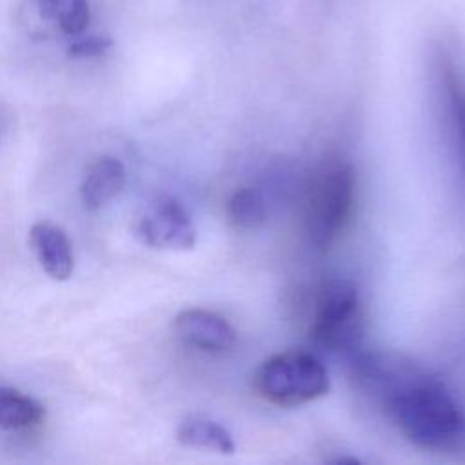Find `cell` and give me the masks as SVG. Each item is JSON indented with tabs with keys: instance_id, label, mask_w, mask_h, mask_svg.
Instances as JSON below:
<instances>
[{
	"instance_id": "obj_1",
	"label": "cell",
	"mask_w": 465,
	"mask_h": 465,
	"mask_svg": "<svg viewBox=\"0 0 465 465\" xmlns=\"http://www.w3.org/2000/svg\"><path fill=\"white\" fill-rule=\"evenodd\" d=\"M352 378L416 447L456 454L465 449V412L441 380L394 352H356Z\"/></svg>"
},
{
	"instance_id": "obj_6",
	"label": "cell",
	"mask_w": 465,
	"mask_h": 465,
	"mask_svg": "<svg viewBox=\"0 0 465 465\" xmlns=\"http://www.w3.org/2000/svg\"><path fill=\"white\" fill-rule=\"evenodd\" d=\"M182 341L207 352H223L236 343V331L220 314L205 309H185L174 318Z\"/></svg>"
},
{
	"instance_id": "obj_14",
	"label": "cell",
	"mask_w": 465,
	"mask_h": 465,
	"mask_svg": "<svg viewBox=\"0 0 465 465\" xmlns=\"http://www.w3.org/2000/svg\"><path fill=\"white\" fill-rule=\"evenodd\" d=\"M4 394H5V387H0V416H2V405H4Z\"/></svg>"
},
{
	"instance_id": "obj_5",
	"label": "cell",
	"mask_w": 465,
	"mask_h": 465,
	"mask_svg": "<svg viewBox=\"0 0 465 465\" xmlns=\"http://www.w3.org/2000/svg\"><path fill=\"white\" fill-rule=\"evenodd\" d=\"M142 242L154 249L189 251L196 243V229L180 202L171 196H158L136 227Z\"/></svg>"
},
{
	"instance_id": "obj_8",
	"label": "cell",
	"mask_w": 465,
	"mask_h": 465,
	"mask_svg": "<svg viewBox=\"0 0 465 465\" xmlns=\"http://www.w3.org/2000/svg\"><path fill=\"white\" fill-rule=\"evenodd\" d=\"M125 180V167L116 156H98L87 167L80 183V200L84 207L89 211L102 209L122 193Z\"/></svg>"
},
{
	"instance_id": "obj_10",
	"label": "cell",
	"mask_w": 465,
	"mask_h": 465,
	"mask_svg": "<svg viewBox=\"0 0 465 465\" xmlns=\"http://www.w3.org/2000/svg\"><path fill=\"white\" fill-rule=\"evenodd\" d=\"M176 440L193 449H207L220 454H232L236 445L231 432L203 416H189L185 418L176 430Z\"/></svg>"
},
{
	"instance_id": "obj_7",
	"label": "cell",
	"mask_w": 465,
	"mask_h": 465,
	"mask_svg": "<svg viewBox=\"0 0 465 465\" xmlns=\"http://www.w3.org/2000/svg\"><path fill=\"white\" fill-rule=\"evenodd\" d=\"M29 240L38 263L53 280L64 282L73 274V247L62 227L49 222H38L31 227Z\"/></svg>"
},
{
	"instance_id": "obj_9",
	"label": "cell",
	"mask_w": 465,
	"mask_h": 465,
	"mask_svg": "<svg viewBox=\"0 0 465 465\" xmlns=\"http://www.w3.org/2000/svg\"><path fill=\"white\" fill-rule=\"evenodd\" d=\"M438 78L456 136V145L460 149L461 165L465 169V80L461 78L460 71H456L454 64L447 58L440 60Z\"/></svg>"
},
{
	"instance_id": "obj_12",
	"label": "cell",
	"mask_w": 465,
	"mask_h": 465,
	"mask_svg": "<svg viewBox=\"0 0 465 465\" xmlns=\"http://www.w3.org/2000/svg\"><path fill=\"white\" fill-rule=\"evenodd\" d=\"M38 7L40 15L56 22L65 35H82L89 25L87 0H38Z\"/></svg>"
},
{
	"instance_id": "obj_4",
	"label": "cell",
	"mask_w": 465,
	"mask_h": 465,
	"mask_svg": "<svg viewBox=\"0 0 465 465\" xmlns=\"http://www.w3.org/2000/svg\"><path fill=\"white\" fill-rule=\"evenodd\" d=\"M309 338L320 349L356 354L363 338L360 296L349 280L332 278L320 285Z\"/></svg>"
},
{
	"instance_id": "obj_11",
	"label": "cell",
	"mask_w": 465,
	"mask_h": 465,
	"mask_svg": "<svg viewBox=\"0 0 465 465\" xmlns=\"http://www.w3.org/2000/svg\"><path fill=\"white\" fill-rule=\"evenodd\" d=\"M227 216L232 227L242 231L260 229L267 218L263 196L252 187H242L227 202Z\"/></svg>"
},
{
	"instance_id": "obj_3",
	"label": "cell",
	"mask_w": 465,
	"mask_h": 465,
	"mask_svg": "<svg viewBox=\"0 0 465 465\" xmlns=\"http://www.w3.org/2000/svg\"><path fill=\"white\" fill-rule=\"evenodd\" d=\"M329 374L309 351L287 349L263 360L252 374L254 392L278 407H298L329 392Z\"/></svg>"
},
{
	"instance_id": "obj_13",
	"label": "cell",
	"mask_w": 465,
	"mask_h": 465,
	"mask_svg": "<svg viewBox=\"0 0 465 465\" xmlns=\"http://www.w3.org/2000/svg\"><path fill=\"white\" fill-rule=\"evenodd\" d=\"M111 38L107 36H87L73 42L69 45V54L76 58H91V56H100L111 47Z\"/></svg>"
},
{
	"instance_id": "obj_2",
	"label": "cell",
	"mask_w": 465,
	"mask_h": 465,
	"mask_svg": "<svg viewBox=\"0 0 465 465\" xmlns=\"http://www.w3.org/2000/svg\"><path fill=\"white\" fill-rule=\"evenodd\" d=\"M354 196L356 178L347 162H329L312 174L303 196V231L314 247L327 249L343 234Z\"/></svg>"
}]
</instances>
